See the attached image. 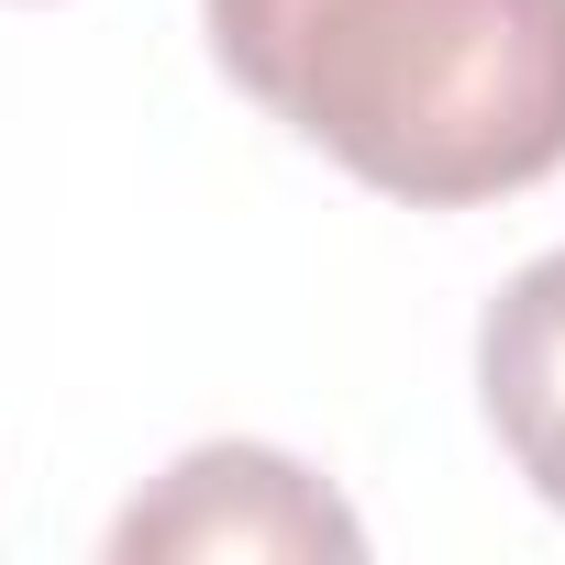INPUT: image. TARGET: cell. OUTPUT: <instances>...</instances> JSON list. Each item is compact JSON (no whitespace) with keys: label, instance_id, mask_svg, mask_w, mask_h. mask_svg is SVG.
<instances>
[{"label":"cell","instance_id":"cell-1","mask_svg":"<svg viewBox=\"0 0 565 565\" xmlns=\"http://www.w3.org/2000/svg\"><path fill=\"white\" fill-rule=\"evenodd\" d=\"M200 23L244 100L411 211L565 167V0H200Z\"/></svg>","mask_w":565,"mask_h":565},{"label":"cell","instance_id":"cell-2","mask_svg":"<svg viewBox=\"0 0 565 565\" xmlns=\"http://www.w3.org/2000/svg\"><path fill=\"white\" fill-rule=\"evenodd\" d=\"M355 565L366 554V521L277 444H200L178 455L122 521H111V565Z\"/></svg>","mask_w":565,"mask_h":565},{"label":"cell","instance_id":"cell-3","mask_svg":"<svg viewBox=\"0 0 565 565\" xmlns=\"http://www.w3.org/2000/svg\"><path fill=\"white\" fill-rule=\"evenodd\" d=\"M477 399L532 477L543 510H565V244L532 255L477 322Z\"/></svg>","mask_w":565,"mask_h":565}]
</instances>
